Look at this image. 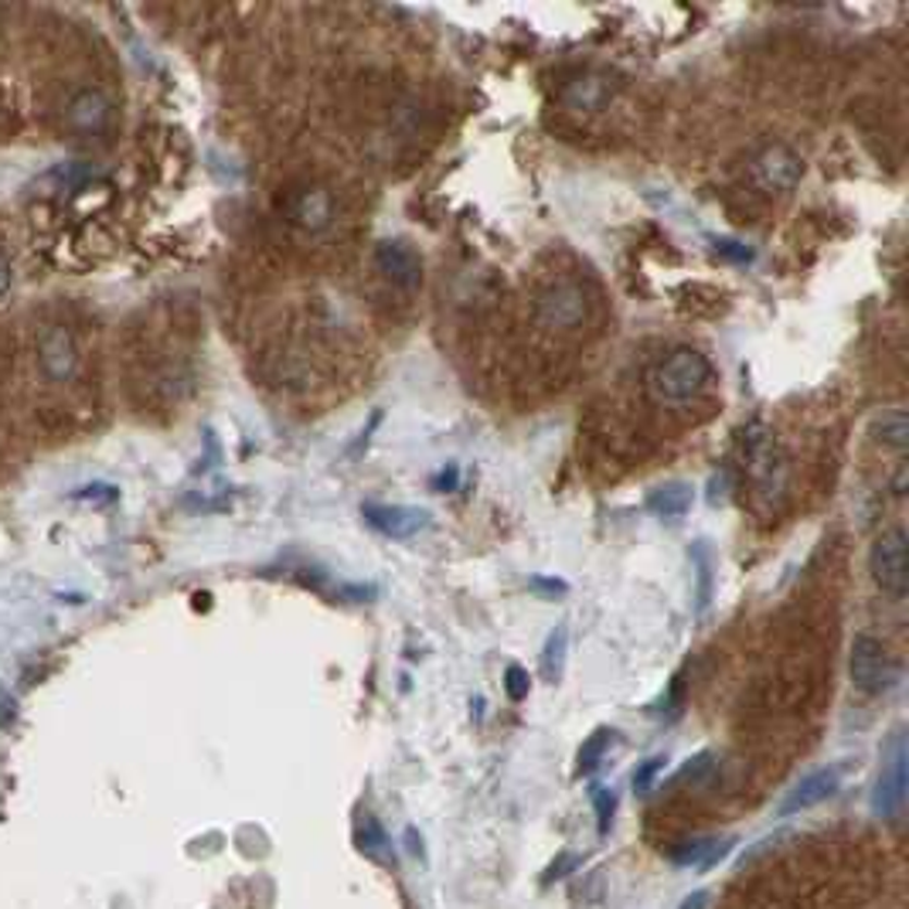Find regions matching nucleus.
I'll list each match as a JSON object with an SVG mask.
<instances>
[{"label": "nucleus", "instance_id": "25", "mask_svg": "<svg viewBox=\"0 0 909 909\" xmlns=\"http://www.w3.org/2000/svg\"><path fill=\"white\" fill-rule=\"evenodd\" d=\"M715 249H718V253H726V256H733L736 262H750V259H753V253H750V249L739 246V243H729V238H718Z\"/></svg>", "mask_w": 909, "mask_h": 909}, {"label": "nucleus", "instance_id": "24", "mask_svg": "<svg viewBox=\"0 0 909 909\" xmlns=\"http://www.w3.org/2000/svg\"><path fill=\"white\" fill-rule=\"evenodd\" d=\"M11 286H14V270H11V259L0 253V300L11 297Z\"/></svg>", "mask_w": 909, "mask_h": 909}, {"label": "nucleus", "instance_id": "15", "mask_svg": "<svg viewBox=\"0 0 909 909\" xmlns=\"http://www.w3.org/2000/svg\"><path fill=\"white\" fill-rule=\"evenodd\" d=\"M726 848H733L729 838H691V842H681L675 845L672 851H667V859H672L675 865L681 869H709L715 865L722 855H726Z\"/></svg>", "mask_w": 909, "mask_h": 909}, {"label": "nucleus", "instance_id": "9", "mask_svg": "<svg viewBox=\"0 0 909 909\" xmlns=\"http://www.w3.org/2000/svg\"><path fill=\"white\" fill-rule=\"evenodd\" d=\"M376 270L382 273L385 283L395 290H419L422 286V256L406 243V238H382L376 246Z\"/></svg>", "mask_w": 909, "mask_h": 909}, {"label": "nucleus", "instance_id": "6", "mask_svg": "<svg viewBox=\"0 0 909 909\" xmlns=\"http://www.w3.org/2000/svg\"><path fill=\"white\" fill-rule=\"evenodd\" d=\"M869 573L872 582L882 590V597H889L893 603L906 600L909 590V573H906V531L889 528L882 531L869 549Z\"/></svg>", "mask_w": 909, "mask_h": 909}, {"label": "nucleus", "instance_id": "2", "mask_svg": "<svg viewBox=\"0 0 909 909\" xmlns=\"http://www.w3.org/2000/svg\"><path fill=\"white\" fill-rule=\"evenodd\" d=\"M742 470L750 488L763 504H777L790 484V457L781 446L777 433L763 422H750L742 430Z\"/></svg>", "mask_w": 909, "mask_h": 909}, {"label": "nucleus", "instance_id": "4", "mask_svg": "<svg viewBox=\"0 0 909 909\" xmlns=\"http://www.w3.org/2000/svg\"><path fill=\"white\" fill-rule=\"evenodd\" d=\"M590 317V300L579 283L573 280H555L549 283L539 297H535V320L555 334H569L579 331Z\"/></svg>", "mask_w": 909, "mask_h": 909}, {"label": "nucleus", "instance_id": "19", "mask_svg": "<svg viewBox=\"0 0 909 909\" xmlns=\"http://www.w3.org/2000/svg\"><path fill=\"white\" fill-rule=\"evenodd\" d=\"M355 842H358V848L368 855V859H376V862H385V859H389V838H385L382 824H379L376 818H361V821H358Z\"/></svg>", "mask_w": 909, "mask_h": 909}, {"label": "nucleus", "instance_id": "22", "mask_svg": "<svg viewBox=\"0 0 909 909\" xmlns=\"http://www.w3.org/2000/svg\"><path fill=\"white\" fill-rule=\"evenodd\" d=\"M504 688H507V695H512L515 702H521L525 695H528V688H531V681H528V672L525 667H518V664H512L504 672Z\"/></svg>", "mask_w": 909, "mask_h": 909}, {"label": "nucleus", "instance_id": "10", "mask_svg": "<svg viewBox=\"0 0 909 909\" xmlns=\"http://www.w3.org/2000/svg\"><path fill=\"white\" fill-rule=\"evenodd\" d=\"M38 368L48 382H69L78 368V347L69 328L45 324L38 331Z\"/></svg>", "mask_w": 909, "mask_h": 909}, {"label": "nucleus", "instance_id": "11", "mask_svg": "<svg viewBox=\"0 0 909 909\" xmlns=\"http://www.w3.org/2000/svg\"><path fill=\"white\" fill-rule=\"evenodd\" d=\"M361 518L382 531L385 539H416L419 531H426L430 521V512H422V507H409V504H361Z\"/></svg>", "mask_w": 909, "mask_h": 909}, {"label": "nucleus", "instance_id": "8", "mask_svg": "<svg viewBox=\"0 0 909 909\" xmlns=\"http://www.w3.org/2000/svg\"><path fill=\"white\" fill-rule=\"evenodd\" d=\"M906 777H909V757H906V742L902 736L893 739L889 757L882 763L879 784H875V797H872V811L879 818H896L906 804Z\"/></svg>", "mask_w": 909, "mask_h": 909}, {"label": "nucleus", "instance_id": "23", "mask_svg": "<svg viewBox=\"0 0 909 909\" xmlns=\"http://www.w3.org/2000/svg\"><path fill=\"white\" fill-rule=\"evenodd\" d=\"M661 766H664V760H648V763H640V766H637V773H634V790H637V794H648V790H651V784L658 781Z\"/></svg>", "mask_w": 909, "mask_h": 909}, {"label": "nucleus", "instance_id": "3", "mask_svg": "<svg viewBox=\"0 0 909 909\" xmlns=\"http://www.w3.org/2000/svg\"><path fill=\"white\" fill-rule=\"evenodd\" d=\"M848 672H851V685L862 695H886L899 681V661L889 654V648L879 637L859 634L851 640Z\"/></svg>", "mask_w": 909, "mask_h": 909}, {"label": "nucleus", "instance_id": "21", "mask_svg": "<svg viewBox=\"0 0 909 909\" xmlns=\"http://www.w3.org/2000/svg\"><path fill=\"white\" fill-rule=\"evenodd\" d=\"M593 808H597L600 832H606L610 821H613V811H617V797H613V790H606V787H597L593 790Z\"/></svg>", "mask_w": 909, "mask_h": 909}, {"label": "nucleus", "instance_id": "18", "mask_svg": "<svg viewBox=\"0 0 909 909\" xmlns=\"http://www.w3.org/2000/svg\"><path fill=\"white\" fill-rule=\"evenodd\" d=\"M566 648H569V630H566V624H558V627L549 634L545 651H542V675H545V681H558V675H563Z\"/></svg>", "mask_w": 909, "mask_h": 909}, {"label": "nucleus", "instance_id": "14", "mask_svg": "<svg viewBox=\"0 0 909 909\" xmlns=\"http://www.w3.org/2000/svg\"><path fill=\"white\" fill-rule=\"evenodd\" d=\"M113 116V102L106 93L99 89H83L72 102H69V110H65V120L75 133H86V137H93V133H102L106 123H110Z\"/></svg>", "mask_w": 909, "mask_h": 909}, {"label": "nucleus", "instance_id": "26", "mask_svg": "<svg viewBox=\"0 0 909 909\" xmlns=\"http://www.w3.org/2000/svg\"><path fill=\"white\" fill-rule=\"evenodd\" d=\"M14 715H17V705H14V699H11V691L0 688V726H11Z\"/></svg>", "mask_w": 909, "mask_h": 909}, {"label": "nucleus", "instance_id": "17", "mask_svg": "<svg viewBox=\"0 0 909 909\" xmlns=\"http://www.w3.org/2000/svg\"><path fill=\"white\" fill-rule=\"evenodd\" d=\"M688 507H691L688 484H664V488L651 491V498H648V512H654L658 518H681Z\"/></svg>", "mask_w": 909, "mask_h": 909}, {"label": "nucleus", "instance_id": "20", "mask_svg": "<svg viewBox=\"0 0 909 909\" xmlns=\"http://www.w3.org/2000/svg\"><path fill=\"white\" fill-rule=\"evenodd\" d=\"M610 742H613V733L610 729H597L590 739L582 742V750H579V760H576V770H579V777H590V773L600 766L603 753L610 750Z\"/></svg>", "mask_w": 909, "mask_h": 909}, {"label": "nucleus", "instance_id": "16", "mask_svg": "<svg viewBox=\"0 0 909 909\" xmlns=\"http://www.w3.org/2000/svg\"><path fill=\"white\" fill-rule=\"evenodd\" d=\"M872 437L882 443V446H889V450H906V440H909V419L902 409H882L875 419H872Z\"/></svg>", "mask_w": 909, "mask_h": 909}, {"label": "nucleus", "instance_id": "1", "mask_svg": "<svg viewBox=\"0 0 909 909\" xmlns=\"http://www.w3.org/2000/svg\"><path fill=\"white\" fill-rule=\"evenodd\" d=\"M709 385H712V361L691 344L667 352L648 371V395L661 409H681L699 403L709 392Z\"/></svg>", "mask_w": 909, "mask_h": 909}, {"label": "nucleus", "instance_id": "29", "mask_svg": "<svg viewBox=\"0 0 909 909\" xmlns=\"http://www.w3.org/2000/svg\"><path fill=\"white\" fill-rule=\"evenodd\" d=\"M893 494H896V498L906 494V467H902V464H899V470H896V477H893Z\"/></svg>", "mask_w": 909, "mask_h": 909}, {"label": "nucleus", "instance_id": "12", "mask_svg": "<svg viewBox=\"0 0 909 909\" xmlns=\"http://www.w3.org/2000/svg\"><path fill=\"white\" fill-rule=\"evenodd\" d=\"M838 787H842V770H838V766L814 770V773H808V777H800V781L794 784V790L781 800L777 814H781V818H790V814H800V811H811V808L821 804V800L835 797Z\"/></svg>", "mask_w": 909, "mask_h": 909}, {"label": "nucleus", "instance_id": "5", "mask_svg": "<svg viewBox=\"0 0 909 909\" xmlns=\"http://www.w3.org/2000/svg\"><path fill=\"white\" fill-rule=\"evenodd\" d=\"M804 177V160L787 144H763L750 157V181L763 195H790Z\"/></svg>", "mask_w": 909, "mask_h": 909}, {"label": "nucleus", "instance_id": "30", "mask_svg": "<svg viewBox=\"0 0 909 909\" xmlns=\"http://www.w3.org/2000/svg\"><path fill=\"white\" fill-rule=\"evenodd\" d=\"M709 896L705 893H695V896H688L685 902H681V909H702V902H705Z\"/></svg>", "mask_w": 909, "mask_h": 909}, {"label": "nucleus", "instance_id": "7", "mask_svg": "<svg viewBox=\"0 0 909 909\" xmlns=\"http://www.w3.org/2000/svg\"><path fill=\"white\" fill-rule=\"evenodd\" d=\"M334 195L320 184H304L286 198V219L293 229H300L304 235H320L334 225Z\"/></svg>", "mask_w": 909, "mask_h": 909}, {"label": "nucleus", "instance_id": "28", "mask_svg": "<svg viewBox=\"0 0 909 909\" xmlns=\"http://www.w3.org/2000/svg\"><path fill=\"white\" fill-rule=\"evenodd\" d=\"M535 586H539V590H549V593H566V582H555V579H535Z\"/></svg>", "mask_w": 909, "mask_h": 909}, {"label": "nucleus", "instance_id": "13", "mask_svg": "<svg viewBox=\"0 0 909 909\" xmlns=\"http://www.w3.org/2000/svg\"><path fill=\"white\" fill-rule=\"evenodd\" d=\"M558 99H563V106H569V110H576V113H597L613 99V83L600 72H582V75L569 78V83L563 86V93H558Z\"/></svg>", "mask_w": 909, "mask_h": 909}, {"label": "nucleus", "instance_id": "27", "mask_svg": "<svg viewBox=\"0 0 909 909\" xmlns=\"http://www.w3.org/2000/svg\"><path fill=\"white\" fill-rule=\"evenodd\" d=\"M576 862H579L576 855H563V862H558V865H552V869L545 872V879H558V875H566L569 869H576Z\"/></svg>", "mask_w": 909, "mask_h": 909}]
</instances>
